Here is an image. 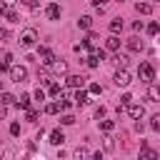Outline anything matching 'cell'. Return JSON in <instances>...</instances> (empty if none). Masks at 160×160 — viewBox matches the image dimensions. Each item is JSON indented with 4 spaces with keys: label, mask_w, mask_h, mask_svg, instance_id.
I'll list each match as a JSON object with an SVG mask.
<instances>
[{
    "label": "cell",
    "mask_w": 160,
    "mask_h": 160,
    "mask_svg": "<svg viewBox=\"0 0 160 160\" xmlns=\"http://www.w3.org/2000/svg\"><path fill=\"white\" fill-rule=\"evenodd\" d=\"M35 40H38V32H35L32 28H28V30H22V32H20V40H18V42H20L22 48H32V45H35Z\"/></svg>",
    "instance_id": "obj_1"
},
{
    "label": "cell",
    "mask_w": 160,
    "mask_h": 160,
    "mask_svg": "<svg viewBox=\"0 0 160 160\" xmlns=\"http://www.w3.org/2000/svg\"><path fill=\"white\" fill-rule=\"evenodd\" d=\"M138 72H140V78L145 80V82H152L155 80V68H152V62H140V68H138Z\"/></svg>",
    "instance_id": "obj_2"
},
{
    "label": "cell",
    "mask_w": 160,
    "mask_h": 160,
    "mask_svg": "<svg viewBox=\"0 0 160 160\" xmlns=\"http://www.w3.org/2000/svg\"><path fill=\"white\" fill-rule=\"evenodd\" d=\"M112 80H115V85H118V88H128L132 78H130L128 68H118V72H115V78H112Z\"/></svg>",
    "instance_id": "obj_3"
},
{
    "label": "cell",
    "mask_w": 160,
    "mask_h": 160,
    "mask_svg": "<svg viewBox=\"0 0 160 160\" xmlns=\"http://www.w3.org/2000/svg\"><path fill=\"white\" fill-rule=\"evenodd\" d=\"M10 70V78L15 80V82H25V78H28V70L22 68V65H12V68H8Z\"/></svg>",
    "instance_id": "obj_4"
},
{
    "label": "cell",
    "mask_w": 160,
    "mask_h": 160,
    "mask_svg": "<svg viewBox=\"0 0 160 160\" xmlns=\"http://www.w3.org/2000/svg\"><path fill=\"white\" fill-rule=\"evenodd\" d=\"M125 108H128V115H130L132 120H140V118L145 115V108H142V105H138V102H132V100H130Z\"/></svg>",
    "instance_id": "obj_5"
},
{
    "label": "cell",
    "mask_w": 160,
    "mask_h": 160,
    "mask_svg": "<svg viewBox=\"0 0 160 160\" xmlns=\"http://www.w3.org/2000/svg\"><path fill=\"white\" fill-rule=\"evenodd\" d=\"M125 45H128V50H132V52H140L145 45H142V40L138 38V35H132V38H128L125 40Z\"/></svg>",
    "instance_id": "obj_6"
},
{
    "label": "cell",
    "mask_w": 160,
    "mask_h": 160,
    "mask_svg": "<svg viewBox=\"0 0 160 160\" xmlns=\"http://www.w3.org/2000/svg\"><path fill=\"white\" fill-rule=\"evenodd\" d=\"M38 52H40V62H42V65H48V68H50V62H52V60H55V52H52V50H48V48H40V50H38Z\"/></svg>",
    "instance_id": "obj_7"
},
{
    "label": "cell",
    "mask_w": 160,
    "mask_h": 160,
    "mask_svg": "<svg viewBox=\"0 0 160 160\" xmlns=\"http://www.w3.org/2000/svg\"><path fill=\"white\" fill-rule=\"evenodd\" d=\"M50 68H52L55 75H65V72H68V62H65V60H58V58L50 62Z\"/></svg>",
    "instance_id": "obj_8"
},
{
    "label": "cell",
    "mask_w": 160,
    "mask_h": 160,
    "mask_svg": "<svg viewBox=\"0 0 160 160\" xmlns=\"http://www.w3.org/2000/svg\"><path fill=\"white\" fill-rule=\"evenodd\" d=\"M60 12H62V10H60V5H55V2H50V5L45 8L48 20H58V18H60Z\"/></svg>",
    "instance_id": "obj_9"
},
{
    "label": "cell",
    "mask_w": 160,
    "mask_h": 160,
    "mask_svg": "<svg viewBox=\"0 0 160 160\" xmlns=\"http://www.w3.org/2000/svg\"><path fill=\"white\" fill-rule=\"evenodd\" d=\"M105 50H110V52H115V50H120V38L112 32L108 40H105Z\"/></svg>",
    "instance_id": "obj_10"
},
{
    "label": "cell",
    "mask_w": 160,
    "mask_h": 160,
    "mask_svg": "<svg viewBox=\"0 0 160 160\" xmlns=\"http://www.w3.org/2000/svg\"><path fill=\"white\" fill-rule=\"evenodd\" d=\"M85 80H88L85 75H70V78H68L65 82H68L70 88H82V85H85Z\"/></svg>",
    "instance_id": "obj_11"
},
{
    "label": "cell",
    "mask_w": 160,
    "mask_h": 160,
    "mask_svg": "<svg viewBox=\"0 0 160 160\" xmlns=\"http://www.w3.org/2000/svg\"><path fill=\"white\" fill-rule=\"evenodd\" d=\"M115 68H128V55H120L118 50H115V55H112V60H110Z\"/></svg>",
    "instance_id": "obj_12"
},
{
    "label": "cell",
    "mask_w": 160,
    "mask_h": 160,
    "mask_svg": "<svg viewBox=\"0 0 160 160\" xmlns=\"http://www.w3.org/2000/svg\"><path fill=\"white\" fill-rule=\"evenodd\" d=\"M62 142H65L62 130H50V145H62Z\"/></svg>",
    "instance_id": "obj_13"
},
{
    "label": "cell",
    "mask_w": 160,
    "mask_h": 160,
    "mask_svg": "<svg viewBox=\"0 0 160 160\" xmlns=\"http://www.w3.org/2000/svg\"><path fill=\"white\" fill-rule=\"evenodd\" d=\"M78 28H80V30H90V28H92V18H90V15H82V18L78 20Z\"/></svg>",
    "instance_id": "obj_14"
},
{
    "label": "cell",
    "mask_w": 160,
    "mask_h": 160,
    "mask_svg": "<svg viewBox=\"0 0 160 160\" xmlns=\"http://www.w3.org/2000/svg\"><path fill=\"white\" fill-rule=\"evenodd\" d=\"M135 10H138L140 15H150V12H152V5H150V2H138Z\"/></svg>",
    "instance_id": "obj_15"
},
{
    "label": "cell",
    "mask_w": 160,
    "mask_h": 160,
    "mask_svg": "<svg viewBox=\"0 0 160 160\" xmlns=\"http://www.w3.org/2000/svg\"><path fill=\"white\" fill-rule=\"evenodd\" d=\"M120 30H122V20H120V18H115V20H110V32H115V35H118Z\"/></svg>",
    "instance_id": "obj_16"
},
{
    "label": "cell",
    "mask_w": 160,
    "mask_h": 160,
    "mask_svg": "<svg viewBox=\"0 0 160 160\" xmlns=\"http://www.w3.org/2000/svg\"><path fill=\"white\" fill-rule=\"evenodd\" d=\"M75 102H78V105H85V102H88V92L78 88V92H75Z\"/></svg>",
    "instance_id": "obj_17"
},
{
    "label": "cell",
    "mask_w": 160,
    "mask_h": 160,
    "mask_svg": "<svg viewBox=\"0 0 160 160\" xmlns=\"http://www.w3.org/2000/svg\"><path fill=\"white\" fill-rule=\"evenodd\" d=\"M148 98H150V102H158V98H160V95H158V88H155L152 82H150V88H148Z\"/></svg>",
    "instance_id": "obj_18"
},
{
    "label": "cell",
    "mask_w": 160,
    "mask_h": 160,
    "mask_svg": "<svg viewBox=\"0 0 160 160\" xmlns=\"http://www.w3.org/2000/svg\"><path fill=\"white\" fill-rule=\"evenodd\" d=\"M18 108L28 110V108H30V95H20V98H18Z\"/></svg>",
    "instance_id": "obj_19"
},
{
    "label": "cell",
    "mask_w": 160,
    "mask_h": 160,
    "mask_svg": "<svg viewBox=\"0 0 160 160\" xmlns=\"http://www.w3.org/2000/svg\"><path fill=\"white\" fill-rule=\"evenodd\" d=\"M5 18H8L10 22H18V20H20V15H18V10H12V8H10V10H5Z\"/></svg>",
    "instance_id": "obj_20"
},
{
    "label": "cell",
    "mask_w": 160,
    "mask_h": 160,
    "mask_svg": "<svg viewBox=\"0 0 160 160\" xmlns=\"http://www.w3.org/2000/svg\"><path fill=\"white\" fill-rule=\"evenodd\" d=\"M112 128H115V122H112V120H102V122H100V130H102V132H110Z\"/></svg>",
    "instance_id": "obj_21"
},
{
    "label": "cell",
    "mask_w": 160,
    "mask_h": 160,
    "mask_svg": "<svg viewBox=\"0 0 160 160\" xmlns=\"http://www.w3.org/2000/svg\"><path fill=\"white\" fill-rule=\"evenodd\" d=\"M25 115H28V120H30V122H38V110L28 108V110H25Z\"/></svg>",
    "instance_id": "obj_22"
},
{
    "label": "cell",
    "mask_w": 160,
    "mask_h": 160,
    "mask_svg": "<svg viewBox=\"0 0 160 160\" xmlns=\"http://www.w3.org/2000/svg\"><path fill=\"white\" fill-rule=\"evenodd\" d=\"M58 110H60V105H58V102H50V105H45V112H50V115H55Z\"/></svg>",
    "instance_id": "obj_23"
},
{
    "label": "cell",
    "mask_w": 160,
    "mask_h": 160,
    "mask_svg": "<svg viewBox=\"0 0 160 160\" xmlns=\"http://www.w3.org/2000/svg\"><path fill=\"white\" fill-rule=\"evenodd\" d=\"M150 128L152 130H160V115H152L150 118Z\"/></svg>",
    "instance_id": "obj_24"
},
{
    "label": "cell",
    "mask_w": 160,
    "mask_h": 160,
    "mask_svg": "<svg viewBox=\"0 0 160 160\" xmlns=\"http://www.w3.org/2000/svg\"><path fill=\"white\" fill-rule=\"evenodd\" d=\"M88 65H90V68H98V65H100V58H95V55L90 52V58H88Z\"/></svg>",
    "instance_id": "obj_25"
},
{
    "label": "cell",
    "mask_w": 160,
    "mask_h": 160,
    "mask_svg": "<svg viewBox=\"0 0 160 160\" xmlns=\"http://www.w3.org/2000/svg\"><path fill=\"white\" fill-rule=\"evenodd\" d=\"M10 135H15V138L20 135V122H12V125H10Z\"/></svg>",
    "instance_id": "obj_26"
},
{
    "label": "cell",
    "mask_w": 160,
    "mask_h": 160,
    "mask_svg": "<svg viewBox=\"0 0 160 160\" xmlns=\"http://www.w3.org/2000/svg\"><path fill=\"white\" fill-rule=\"evenodd\" d=\"M88 155H90L88 148H78V150H75V158H88Z\"/></svg>",
    "instance_id": "obj_27"
},
{
    "label": "cell",
    "mask_w": 160,
    "mask_h": 160,
    "mask_svg": "<svg viewBox=\"0 0 160 160\" xmlns=\"http://www.w3.org/2000/svg\"><path fill=\"white\" fill-rule=\"evenodd\" d=\"M142 158H145V160H155V158H158V152H155V150H145V152H142Z\"/></svg>",
    "instance_id": "obj_28"
},
{
    "label": "cell",
    "mask_w": 160,
    "mask_h": 160,
    "mask_svg": "<svg viewBox=\"0 0 160 160\" xmlns=\"http://www.w3.org/2000/svg\"><path fill=\"white\" fill-rule=\"evenodd\" d=\"M50 95H60V85L58 82H50Z\"/></svg>",
    "instance_id": "obj_29"
},
{
    "label": "cell",
    "mask_w": 160,
    "mask_h": 160,
    "mask_svg": "<svg viewBox=\"0 0 160 160\" xmlns=\"http://www.w3.org/2000/svg\"><path fill=\"white\" fill-rule=\"evenodd\" d=\"M90 92H92V95H100V92H102V88H100L98 82H92V85H90Z\"/></svg>",
    "instance_id": "obj_30"
},
{
    "label": "cell",
    "mask_w": 160,
    "mask_h": 160,
    "mask_svg": "<svg viewBox=\"0 0 160 160\" xmlns=\"http://www.w3.org/2000/svg\"><path fill=\"white\" fill-rule=\"evenodd\" d=\"M60 122H62V125H72V122H75V118H72V115H62V120H60Z\"/></svg>",
    "instance_id": "obj_31"
},
{
    "label": "cell",
    "mask_w": 160,
    "mask_h": 160,
    "mask_svg": "<svg viewBox=\"0 0 160 160\" xmlns=\"http://www.w3.org/2000/svg\"><path fill=\"white\" fill-rule=\"evenodd\" d=\"M148 32H150V35H158V22H150V25H148Z\"/></svg>",
    "instance_id": "obj_32"
},
{
    "label": "cell",
    "mask_w": 160,
    "mask_h": 160,
    "mask_svg": "<svg viewBox=\"0 0 160 160\" xmlns=\"http://www.w3.org/2000/svg\"><path fill=\"white\" fill-rule=\"evenodd\" d=\"M130 100H132V95H130V92H125V95H122V98H120V105H128V102H130Z\"/></svg>",
    "instance_id": "obj_33"
},
{
    "label": "cell",
    "mask_w": 160,
    "mask_h": 160,
    "mask_svg": "<svg viewBox=\"0 0 160 160\" xmlns=\"http://www.w3.org/2000/svg\"><path fill=\"white\" fill-rule=\"evenodd\" d=\"M35 100H45V92H42V90H40V88H38V90H35Z\"/></svg>",
    "instance_id": "obj_34"
},
{
    "label": "cell",
    "mask_w": 160,
    "mask_h": 160,
    "mask_svg": "<svg viewBox=\"0 0 160 160\" xmlns=\"http://www.w3.org/2000/svg\"><path fill=\"white\" fill-rule=\"evenodd\" d=\"M22 5H28V8H38V0H22Z\"/></svg>",
    "instance_id": "obj_35"
},
{
    "label": "cell",
    "mask_w": 160,
    "mask_h": 160,
    "mask_svg": "<svg viewBox=\"0 0 160 160\" xmlns=\"http://www.w3.org/2000/svg\"><path fill=\"white\" fill-rule=\"evenodd\" d=\"M8 68H10V62H5V60H0V72H5Z\"/></svg>",
    "instance_id": "obj_36"
},
{
    "label": "cell",
    "mask_w": 160,
    "mask_h": 160,
    "mask_svg": "<svg viewBox=\"0 0 160 160\" xmlns=\"http://www.w3.org/2000/svg\"><path fill=\"white\" fill-rule=\"evenodd\" d=\"M105 2H108V0H92V5H95V8H102Z\"/></svg>",
    "instance_id": "obj_37"
},
{
    "label": "cell",
    "mask_w": 160,
    "mask_h": 160,
    "mask_svg": "<svg viewBox=\"0 0 160 160\" xmlns=\"http://www.w3.org/2000/svg\"><path fill=\"white\" fill-rule=\"evenodd\" d=\"M5 112H8V110H5V105H2V102H0V120H2V118H5Z\"/></svg>",
    "instance_id": "obj_38"
},
{
    "label": "cell",
    "mask_w": 160,
    "mask_h": 160,
    "mask_svg": "<svg viewBox=\"0 0 160 160\" xmlns=\"http://www.w3.org/2000/svg\"><path fill=\"white\" fill-rule=\"evenodd\" d=\"M18 0H2V5H15Z\"/></svg>",
    "instance_id": "obj_39"
},
{
    "label": "cell",
    "mask_w": 160,
    "mask_h": 160,
    "mask_svg": "<svg viewBox=\"0 0 160 160\" xmlns=\"http://www.w3.org/2000/svg\"><path fill=\"white\" fill-rule=\"evenodd\" d=\"M2 12H5V5H2V2H0V15H2Z\"/></svg>",
    "instance_id": "obj_40"
},
{
    "label": "cell",
    "mask_w": 160,
    "mask_h": 160,
    "mask_svg": "<svg viewBox=\"0 0 160 160\" xmlns=\"http://www.w3.org/2000/svg\"><path fill=\"white\" fill-rule=\"evenodd\" d=\"M152 2H155V0H152Z\"/></svg>",
    "instance_id": "obj_41"
}]
</instances>
